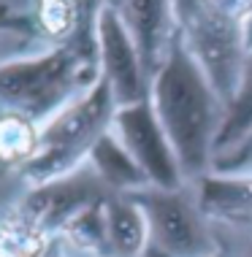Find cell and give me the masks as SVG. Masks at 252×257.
Wrapping results in <instances>:
<instances>
[{
	"instance_id": "obj_12",
	"label": "cell",
	"mask_w": 252,
	"mask_h": 257,
	"mask_svg": "<svg viewBox=\"0 0 252 257\" xmlns=\"http://www.w3.org/2000/svg\"><path fill=\"white\" fill-rule=\"evenodd\" d=\"M103 225L111 257H144L149 249L144 211L130 195H109L103 200Z\"/></svg>"
},
{
	"instance_id": "obj_7",
	"label": "cell",
	"mask_w": 252,
	"mask_h": 257,
	"mask_svg": "<svg viewBox=\"0 0 252 257\" xmlns=\"http://www.w3.org/2000/svg\"><path fill=\"white\" fill-rule=\"evenodd\" d=\"M111 133L122 141V147L133 155L138 168L146 173L152 187L160 190H182L187 179L179 168L177 152L168 141L163 124H160L152 100L120 106L111 119Z\"/></svg>"
},
{
	"instance_id": "obj_14",
	"label": "cell",
	"mask_w": 252,
	"mask_h": 257,
	"mask_svg": "<svg viewBox=\"0 0 252 257\" xmlns=\"http://www.w3.org/2000/svg\"><path fill=\"white\" fill-rule=\"evenodd\" d=\"M38 144V124L27 116L0 111V165L3 168H22L33 157Z\"/></svg>"
},
{
	"instance_id": "obj_22",
	"label": "cell",
	"mask_w": 252,
	"mask_h": 257,
	"mask_svg": "<svg viewBox=\"0 0 252 257\" xmlns=\"http://www.w3.org/2000/svg\"><path fill=\"white\" fill-rule=\"evenodd\" d=\"M209 257H228V254H225V249H222V244H220V249H217L214 254H209Z\"/></svg>"
},
{
	"instance_id": "obj_17",
	"label": "cell",
	"mask_w": 252,
	"mask_h": 257,
	"mask_svg": "<svg viewBox=\"0 0 252 257\" xmlns=\"http://www.w3.org/2000/svg\"><path fill=\"white\" fill-rule=\"evenodd\" d=\"M6 27H27V19L14 17L9 6H0V30H6Z\"/></svg>"
},
{
	"instance_id": "obj_3",
	"label": "cell",
	"mask_w": 252,
	"mask_h": 257,
	"mask_svg": "<svg viewBox=\"0 0 252 257\" xmlns=\"http://www.w3.org/2000/svg\"><path fill=\"white\" fill-rule=\"evenodd\" d=\"M117 100L106 81H98L73 103L38 127L36 152L19 168V176L27 184H44L76 171L87 163L90 152L111 130L117 114Z\"/></svg>"
},
{
	"instance_id": "obj_4",
	"label": "cell",
	"mask_w": 252,
	"mask_h": 257,
	"mask_svg": "<svg viewBox=\"0 0 252 257\" xmlns=\"http://www.w3.org/2000/svg\"><path fill=\"white\" fill-rule=\"evenodd\" d=\"M174 22L185 52L204 71L222 103H228L247 57L244 27L214 14L204 0H174Z\"/></svg>"
},
{
	"instance_id": "obj_21",
	"label": "cell",
	"mask_w": 252,
	"mask_h": 257,
	"mask_svg": "<svg viewBox=\"0 0 252 257\" xmlns=\"http://www.w3.org/2000/svg\"><path fill=\"white\" fill-rule=\"evenodd\" d=\"M103 6H111V9H117L120 11V6H122V0H101Z\"/></svg>"
},
{
	"instance_id": "obj_24",
	"label": "cell",
	"mask_w": 252,
	"mask_h": 257,
	"mask_svg": "<svg viewBox=\"0 0 252 257\" xmlns=\"http://www.w3.org/2000/svg\"><path fill=\"white\" fill-rule=\"evenodd\" d=\"M71 3H73V6H79V3H87V0H71Z\"/></svg>"
},
{
	"instance_id": "obj_8",
	"label": "cell",
	"mask_w": 252,
	"mask_h": 257,
	"mask_svg": "<svg viewBox=\"0 0 252 257\" xmlns=\"http://www.w3.org/2000/svg\"><path fill=\"white\" fill-rule=\"evenodd\" d=\"M98 60L101 79L111 87L117 106H130L149 98L152 76L146 73L141 52L128 33L122 17L111 6L98 11Z\"/></svg>"
},
{
	"instance_id": "obj_6",
	"label": "cell",
	"mask_w": 252,
	"mask_h": 257,
	"mask_svg": "<svg viewBox=\"0 0 252 257\" xmlns=\"http://www.w3.org/2000/svg\"><path fill=\"white\" fill-rule=\"evenodd\" d=\"M109 195L111 192L101 184L95 171L84 163L60 179L27 187L25 195L11 206V214L30 230L54 241L68 222L87 208L103 203Z\"/></svg>"
},
{
	"instance_id": "obj_16",
	"label": "cell",
	"mask_w": 252,
	"mask_h": 257,
	"mask_svg": "<svg viewBox=\"0 0 252 257\" xmlns=\"http://www.w3.org/2000/svg\"><path fill=\"white\" fill-rule=\"evenodd\" d=\"M212 171H225V173H236V171H252V136L241 144L236 152L220 157L214 163Z\"/></svg>"
},
{
	"instance_id": "obj_2",
	"label": "cell",
	"mask_w": 252,
	"mask_h": 257,
	"mask_svg": "<svg viewBox=\"0 0 252 257\" xmlns=\"http://www.w3.org/2000/svg\"><path fill=\"white\" fill-rule=\"evenodd\" d=\"M149 100L177 152L187 184H193L214 168L225 103L185 52L179 36L174 38L165 60L152 76Z\"/></svg>"
},
{
	"instance_id": "obj_18",
	"label": "cell",
	"mask_w": 252,
	"mask_h": 257,
	"mask_svg": "<svg viewBox=\"0 0 252 257\" xmlns=\"http://www.w3.org/2000/svg\"><path fill=\"white\" fill-rule=\"evenodd\" d=\"M241 235H244V241H241V244L239 246H236L233 249V252H225L228 257H252V230H239ZM222 249H225V246H222Z\"/></svg>"
},
{
	"instance_id": "obj_13",
	"label": "cell",
	"mask_w": 252,
	"mask_h": 257,
	"mask_svg": "<svg viewBox=\"0 0 252 257\" xmlns=\"http://www.w3.org/2000/svg\"><path fill=\"white\" fill-rule=\"evenodd\" d=\"M249 136H252V49L247 52V57H244L239 84H236L230 100L225 103L222 127H220V136H217L214 163L220 157L230 155V152H236Z\"/></svg>"
},
{
	"instance_id": "obj_1",
	"label": "cell",
	"mask_w": 252,
	"mask_h": 257,
	"mask_svg": "<svg viewBox=\"0 0 252 257\" xmlns=\"http://www.w3.org/2000/svg\"><path fill=\"white\" fill-rule=\"evenodd\" d=\"M101 0L76 9V22L57 46L0 65V111L27 116L38 127L101 81L98 11Z\"/></svg>"
},
{
	"instance_id": "obj_19",
	"label": "cell",
	"mask_w": 252,
	"mask_h": 257,
	"mask_svg": "<svg viewBox=\"0 0 252 257\" xmlns=\"http://www.w3.org/2000/svg\"><path fill=\"white\" fill-rule=\"evenodd\" d=\"M244 38H247V52L252 49V19L247 22V27H244Z\"/></svg>"
},
{
	"instance_id": "obj_5",
	"label": "cell",
	"mask_w": 252,
	"mask_h": 257,
	"mask_svg": "<svg viewBox=\"0 0 252 257\" xmlns=\"http://www.w3.org/2000/svg\"><path fill=\"white\" fill-rule=\"evenodd\" d=\"M130 198L144 211L149 246L165 257H209L220 249V238L201 217L190 184L182 190L146 187Z\"/></svg>"
},
{
	"instance_id": "obj_11",
	"label": "cell",
	"mask_w": 252,
	"mask_h": 257,
	"mask_svg": "<svg viewBox=\"0 0 252 257\" xmlns=\"http://www.w3.org/2000/svg\"><path fill=\"white\" fill-rule=\"evenodd\" d=\"M87 165L95 171V176L101 179V184L111 195H133V192H141L146 187H152L146 173L138 168L133 155L122 147V141L111 130L93 147Z\"/></svg>"
},
{
	"instance_id": "obj_23",
	"label": "cell",
	"mask_w": 252,
	"mask_h": 257,
	"mask_svg": "<svg viewBox=\"0 0 252 257\" xmlns=\"http://www.w3.org/2000/svg\"><path fill=\"white\" fill-rule=\"evenodd\" d=\"M46 257H60V254H57V249H54V246H52V252H49Z\"/></svg>"
},
{
	"instance_id": "obj_10",
	"label": "cell",
	"mask_w": 252,
	"mask_h": 257,
	"mask_svg": "<svg viewBox=\"0 0 252 257\" xmlns=\"http://www.w3.org/2000/svg\"><path fill=\"white\" fill-rule=\"evenodd\" d=\"M120 17L141 52L146 73L155 76L177 38L174 0H122Z\"/></svg>"
},
{
	"instance_id": "obj_9",
	"label": "cell",
	"mask_w": 252,
	"mask_h": 257,
	"mask_svg": "<svg viewBox=\"0 0 252 257\" xmlns=\"http://www.w3.org/2000/svg\"><path fill=\"white\" fill-rule=\"evenodd\" d=\"M190 187L201 217L214 230H252V171H209Z\"/></svg>"
},
{
	"instance_id": "obj_20",
	"label": "cell",
	"mask_w": 252,
	"mask_h": 257,
	"mask_svg": "<svg viewBox=\"0 0 252 257\" xmlns=\"http://www.w3.org/2000/svg\"><path fill=\"white\" fill-rule=\"evenodd\" d=\"M144 257H165V254H163V252H157L155 246H149V249L144 252Z\"/></svg>"
},
{
	"instance_id": "obj_15",
	"label": "cell",
	"mask_w": 252,
	"mask_h": 257,
	"mask_svg": "<svg viewBox=\"0 0 252 257\" xmlns=\"http://www.w3.org/2000/svg\"><path fill=\"white\" fill-rule=\"evenodd\" d=\"M204 3L233 25L247 27V22L252 19V0H204Z\"/></svg>"
}]
</instances>
